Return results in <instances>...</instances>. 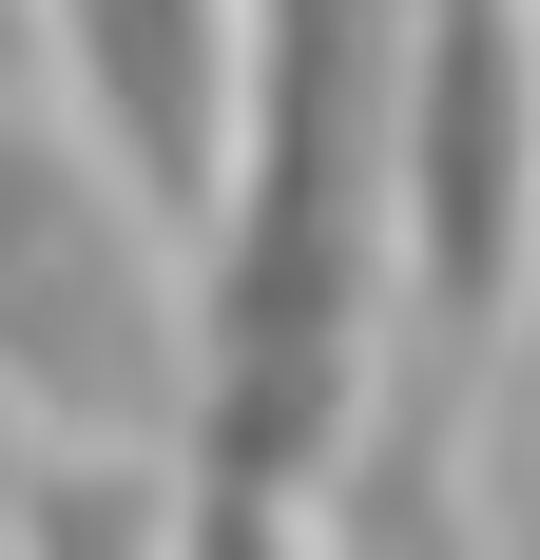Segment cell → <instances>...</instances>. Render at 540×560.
<instances>
[{"label": "cell", "instance_id": "277c9868", "mask_svg": "<svg viewBox=\"0 0 540 560\" xmlns=\"http://www.w3.org/2000/svg\"><path fill=\"white\" fill-rule=\"evenodd\" d=\"M58 78L97 116V155L155 194V232L232 213V155H251V20L232 0H39Z\"/></svg>", "mask_w": 540, "mask_h": 560}, {"label": "cell", "instance_id": "7a4b0ae2", "mask_svg": "<svg viewBox=\"0 0 540 560\" xmlns=\"http://www.w3.org/2000/svg\"><path fill=\"white\" fill-rule=\"evenodd\" d=\"M521 290H540V0H425V78H406V348H386L367 503H328V522L444 541V464H463L502 348H521Z\"/></svg>", "mask_w": 540, "mask_h": 560}, {"label": "cell", "instance_id": "6da1fadb", "mask_svg": "<svg viewBox=\"0 0 540 560\" xmlns=\"http://www.w3.org/2000/svg\"><path fill=\"white\" fill-rule=\"evenodd\" d=\"M406 78H425V0H251V155L232 213L193 232V406H174L193 541L328 522L309 483H348V445L386 425Z\"/></svg>", "mask_w": 540, "mask_h": 560}, {"label": "cell", "instance_id": "3957f363", "mask_svg": "<svg viewBox=\"0 0 540 560\" xmlns=\"http://www.w3.org/2000/svg\"><path fill=\"white\" fill-rule=\"evenodd\" d=\"M155 194L136 174H78V136H39L20 58H0V387L78 406V425H136V406H193V310L155 290Z\"/></svg>", "mask_w": 540, "mask_h": 560}]
</instances>
